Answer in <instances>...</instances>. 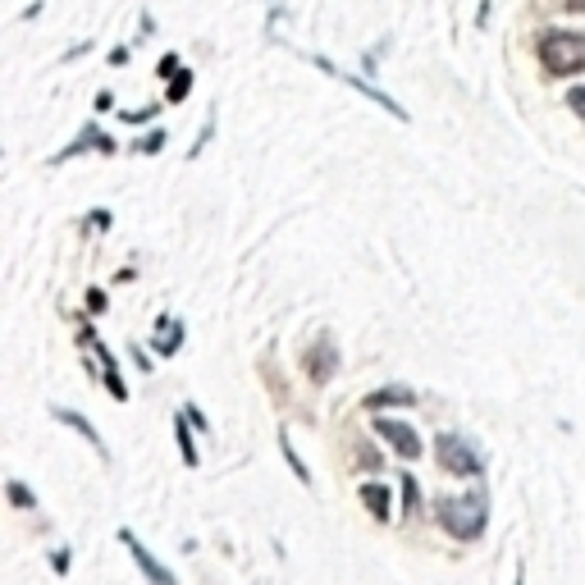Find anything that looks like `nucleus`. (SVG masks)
<instances>
[{"mask_svg": "<svg viewBox=\"0 0 585 585\" xmlns=\"http://www.w3.org/2000/svg\"><path fill=\"white\" fill-rule=\"evenodd\" d=\"M567 105H572V110L581 114V120H585V88H572V92H567Z\"/></svg>", "mask_w": 585, "mask_h": 585, "instance_id": "393cba45", "label": "nucleus"}, {"mask_svg": "<svg viewBox=\"0 0 585 585\" xmlns=\"http://www.w3.org/2000/svg\"><path fill=\"white\" fill-rule=\"evenodd\" d=\"M375 435L389 444V448H394L403 462H416L421 453H425V444H421V435L412 430V425H403V421H394V416H375Z\"/></svg>", "mask_w": 585, "mask_h": 585, "instance_id": "0eeeda50", "label": "nucleus"}, {"mask_svg": "<svg viewBox=\"0 0 585 585\" xmlns=\"http://www.w3.org/2000/svg\"><path fill=\"white\" fill-rule=\"evenodd\" d=\"M280 453H284V462L293 466V476H297V481H302L306 489H311V485H316V476H311V466H306V462H302V453L293 448V439H288V430H280Z\"/></svg>", "mask_w": 585, "mask_h": 585, "instance_id": "2eb2a0df", "label": "nucleus"}, {"mask_svg": "<svg viewBox=\"0 0 585 585\" xmlns=\"http://www.w3.org/2000/svg\"><path fill=\"white\" fill-rule=\"evenodd\" d=\"M129 357L138 362V371H142V375H151V371H155V366H151V357H146V347H142V343H129Z\"/></svg>", "mask_w": 585, "mask_h": 585, "instance_id": "412c9836", "label": "nucleus"}, {"mask_svg": "<svg viewBox=\"0 0 585 585\" xmlns=\"http://www.w3.org/2000/svg\"><path fill=\"white\" fill-rule=\"evenodd\" d=\"M88 224H92V229H110V224H114V215H110V211H92V215H88Z\"/></svg>", "mask_w": 585, "mask_h": 585, "instance_id": "a878e982", "label": "nucleus"}, {"mask_svg": "<svg viewBox=\"0 0 585 585\" xmlns=\"http://www.w3.org/2000/svg\"><path fill=\"white\" fill-rule=\"evenodd\" d=\"M120 120H124V124H146V120H155V105H146V110H124Z\"/></svg>", "mask_w": 585, "mask_h": 585, "instance_id": "4be33fe9", "label": "nucleus"}, {"mask_svg": "<svg viewBox=\"0 0 585 585\" xmlns=\"http://www.w3.org/2000/svg\"><path fill=\"white\" fill-rule=\"evenodd\" d=\"M362 503H366V513L375 522H394V489H389V485H380V481L362 485Z\"/></svg>", "mask_w": 585, "mask_h": 585, "instance_id": "4468645a", "label": "nucleus"}, {"mask_svg": "<svg viewBox=\"0 0 585 585\" xmlns=\"http://www.w3.org/2000/svg\"><path fill=\"white\" fill-rule=\"evenodd\" d=\"M88 311H92V316H101V311H105V293L101 288H88Z\"/></svg>", "mask_w": 585, "mask_h": 585, "instance_id": "b1692460", "label": "nucleus"}, {"mask_svg": "<svg viewBox=\"0 0 585 585\" xmlns=\"http://www.w3.org/2000/svg\"><path fill=\"white\" fill-rule=\"evenodd\" d=\"M311 64H316L321 73H330V78H338V83H347V88H353V92H362L366 101H375V105H380V110L389 114V120H403V124H407V110H403V105H398L394 96H384L380 88H371L366 78H353V73H343V69H338L334 60H325V55H311Z\"/></svg>", "mask_w": 585, "mask_h": 585, "instance_id": "39448f33", "label": "nucleus"}, {"mask_svg": "<svg viewBox=\"0 0 585 585\" xmlns=\"http://www.w3.org/2000/svg\"><path fill=\"white\" fill-rule=\"evenodd\" d=\"M416 513H421V481L403 472V517H416Z\"/></svg>", "mask_w": 585, "mask_h": 585, "instance_id": "f3484780", "label": "nucleus"}, {"mask_svg": "<svg viewBox=\"0 0 585 585\" xmlns=\"http://www.w3.org/2000/svg\"><path fill=\"white\" fill-rule=\"evenodd\" d=\"M535 60L549 78H572L585 73V32H567V28H549L535 37Z\"/></svg>", "mask_w": 585, "mask_h": 585, "instance_id": "f03ea898", "label": "nucleus"}, {"mask_svg": "<svg viewBox=\"0 0 585 585\" xmlns=\"http://www.w3.org/2000/svg\"><path fill=\"white\" fill-rule=\"evenodd\" d=\"M51 416H55L60 425H69V430H78V435H83V439H88V444L96 448V457H105V462H110V448H105L101 430H96V425H92V421H88L83 412H73V407H60V403H55V407H51Z\"/></svg>", "mask_w": 585, "mask_h": 585, "instance_id": "9b49d317", "label": "nucleus"}, {"mask_svg": "<svg viewBox=\"0 0 585 585\" xmlns=\"http://www.w3.org/2000/svg\"><path fill=\"white\" fill-rule=\"evenodd\" d=\"M435 462L444 466L448 476H457V481H481V476H485V457H481V448H476L472 439L453 435V430H444V435L435 439Z\"/></svg>", "mask_w": 585, "mask_h": 585, "instance_id": "7ed1b4c3", "label": "nucleus"}, {"mask_svg": "<svg viewBox=\"0 0 585 585\" xmlns=\"http://www.w3.org/2000/svg\"><path fill=\"white\" fill-rule=\"evenodd\" d=\"M389 407H416V389L412 384H380V389H371V394H362V412L380 416Z\"/></svg>", "mask_w": 585, "mask_h": 585, "instance_id": "1a4fd4ad", "label": "nucleus"}, {"mask_svg": "<svg viewBox=\"0 0 585 585\" xmlns=\"http://www.w3.org/2000/svg\"><path fill=\"white\" fill-rule=\"evenodd\" d=\"M513 585H526V567H517V581Z\"/></svg>", "mask_w": 585, "mask_h": 585, "instance_id": "cd10ccee", "label": "nucleus"}, {"mask_svg": "<svg viewBox=\"0 0 585 585\" xmlns=\"http://www.w3.org/2000/svg\"><path fill=\"white\" fill-rule=\"evenodd\" d=\"M69 563H73V549H55L51 554V572L55 576H69Z\"/></svg>", "mask_w": 585, "mask_h": 585, "instance_id": "aec40b11", "label": "nucleus"}, {"mask_svg": "<svg viewBox=\"0 0 585 585\" xmlns=\"http://www.w3.org/2000/svg\"><path fill=\"white\" fill-rule=\"evenodd\" d=\"M161 146H165V133L155 129V133H151V138H142V142H138L133 151H138V155H155V151H161Z\"/></svg>", "mask_w": 585, "mask_h": 585, "instance_id": "6ab92c4d", "label": "nucleus"}, {"mask_svg": "<svg viewBox=\"0 0 585 585\" xmlns=\"http://www.w3.org/2000/svg\"><path fill=\"white\" fill-rule=\"evenodd\" d=\"M83 151H101V155H114V151H120V142H114L110 133H101L96 124H88L83 133H78V138H73V142H69V146H64V151L55 155V165H64L69 155H83Z\"/></svg>", "mask_w": 585, "mask_h": 585, "instance_id": "9d476101", "label": "nucleus"}, {"mask_svg": "<svg viewBox=\"0 0 585 585\" xmlns=\"http://www.w3.org/2000/svg\"><path fill=\"white\" fill-rule=\"evenodd\" d=\"M302 366H306V375L316 380V384H325V380L338 371V347H334V338H330V334H316V343L302 353Z\"/></svg>", "mask_w": 585, "mask_h": 585, "instance_id": "6e6552de", "label": "nucleus"}, {"mask_svg": "<svg viewBox=\"0 0 585 585\" xmlns=\"http://www.w3.org/2000/svg\"><path fill=\"white\" fill-rule=\"evenodd\" d=\"M183 412H188V421H192V425H197V430H202V435L211 430V421L202 416V407H197V403H183Z\"/></svg>", "mask_w": 585, "mask_h": 585, "instance_id": "5701e85b", "label": "nucleus"}, {"mask_svg": "<svg viewBox=\"0 0 585 585\" xmlns=\"http://www.w3.org/2000/svg\"><path fill=\"white\" fill-rule=\"evenodd\" d=\"M188 92H192V73H188V69H179V73L170 78V101H183Z\"/></svg>", "mask_w": 585, "mask_h": 585, "instance_id": "a211bd4d", "label": "nucleus"}, {"mask_svg": "<svg viewBox=\"0 0 585 585\" xmlns=\"http://www.w3.org/2000/svg\"><path fill=\"white\" fill-rule=\"evenodd\" d=\"M192 430H197V425H192L188 412L179 407V412H174V444H179V453H183V466H192V472H197V466H202V453H197V439H192Z\"/></svg>", "mask_w": 585, "mask_h": 585, "instance_id": "ddd939ff", "label": "nucleus"}, {"mask_svg": "<svg viewBox=\"0 0 585 585\" xmlns=\"http://www.w3.org/2000/svg\"><path fill=\"white\" fill-rule=\"evenodd\" d=\"M183 338H188V325L183 321H170V316H155V334H151V347L161 357H174L179 347H183Z\"/></svg>", "mask_w": 585, "mask_h": 585, "instance_id": "f8f14e48", "label": "nucleus"}, {"mask_svg": "<svg viewBox=\"0 0 585 585\" xmlns=\"http://www.w3.org/2000/svg\"><path fill=\"white\" fill-rule=\"evenodd\" d=\"M120 544H124V549H129V558L138 563V572L151 581V585H179V576L161 563V558H155L151 549H146V544L138 539V531H129V526H120Z\"/></svg>", "mask_w": 585, "mask_h": 585, "instance_id": "423d86ee", "label": "nucleus"}, {"mask_svg": "<svg viewBox=\"0 0 585 585\" xmlns=\"http://www.w3.org/2000/svg\"><path fill=\"white\" fill-rule=\"evenodd\" d=\"M5 498L14 503L19 513H37V494H32V489H28L19 476H10V481H5Z\"/></svg>", "mask_w": 585, "mask_h": 585, "instance_id": "dca6fc26", "label": "nucleus"}, {"mask_svg": "<svg viewBox=\"0 0 585 585\" xmlns=\"http://www.w3.org/2000/svg\"><path fill=\"white\" fill-rule=\"evenodd\" d=\"M78 343L92 347V357H96V380L110 389V398L114 403H129V384H124V371H120V357L110 353V347L96 338V330L88 321H78Z\"/></svg>", "mask_w": 585, "mask_h": 585, "instance_id": "20e7f679", "label": "nucleus"}, {"mask_svg": "<svg viewBox=\"0 0 585 585\" xmlns=\"http://www.w3.org/2000/svg\"><path fill=\"white\" fill-rule=\"evenodd\" d=\"M563 10L567 14H585V0H563Z\"/></svg>", "mask_w": 585, "mask_h": 585, "instance_id": "bb28decb", "label": "nucleus"}, {"mask_svg": "<svg viewBox=\"0 0 585 585\" xmlns=\"http://www.w3.org/2000/svg\"><path fill=\"white\" fill-rule=\"evenodd\" d=\"M435 522L457 544H472L489 526V503H485V494H439L435 498Z\"/></svg>", "mask_w": 585, "mask_h": 585, "instance_id": "f257e3e1", "label": "nucleus"}]
</instances>
